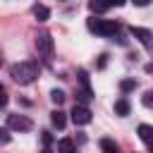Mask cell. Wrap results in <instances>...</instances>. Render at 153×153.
<instances>
[{"label":"cell","instance_id":"obj_1","mask_svg":"<svg viewBox=\"0 0 153 153\" xmlns=\"http://www.w3.org/2000/svg\"><path fill=\"white\" fill-rule=\"evenodd\" d=\"M10 76H12L17 84L26 86V84H31V81L38 76V62H33V60L17 62V65H12V67H10Z\"/></svg>","mask_w":153,"mask_h":153},{"label":"cell","instance_id":"obj_2","mask_svg":"<svg viewBox=\"0 0 153 153\" xmlns=\"http://www.w3.org/2000/svg\"><path fill=\"white\" fill-rule=\"evenodd\" d=\"M86 26L96 36H115L120 31V24L117 22H112V19H98V17H88L86 19Z\"/></svg>","mask_w":153,"mask_h":153},{"label":"cell","instance_id":"obj_3","mask_svg":"<svg viewBox=\"0 0 153 153\" xmlns=\"http://www.w3.org/2000/svg\"><path fill=\"white\" fill-rule=\"evenodd\" d=\"M7 127L14 129V131H31L33 129V122L24 115H7Z\"/></svg>","mask_w":153,"mask_h":153},{"label":"cell","instance_id":"obj_4","mask_svg":"<svg viewBox=\"0 0 153 153\" xmlns=\"http://www.w3.org/2000/svg\"><path fill=\"white\" fill-rule=\"evenodd\" d=\"M36 48H38V53H41L43 57H50V55H53V36H50L48 31H41V33L36 36Z\"/></svg>","mask_w":153,"mask_h":153},{"label":"cell","instance_id":"obj_5","mask_svg":"<svg viewBox=\"0 0 153 153\" xmlns=\"http://www.w3.org/2000/svg\"><path fill=\"white\" fill-rule=\"evenodd\" d=\"M91 117H93V115H91V110H88L84 103H76V105L72 108V122H74V124H88Z\"/></svg>","mask_w":153,"mask_h":153},{"label":"cell","instance_id":"obj_6","mask_svg":"<svg viewBox=\"0 0 153 153\" xmlns=\"http://www.w3.org/2000/svg\"><path fill=\"white\" fill-rule=\"evenodd\" d=\"M129 33L134 38H139L143 45H153V33L148 29H141V26H129Z\"/></svg>","mask_w":153,"mask_h":153},{"label":"cell","instance_id":"obj_7","mask_svg":"<svg viewBox=\"0 0 153 153\" xmlns=\"http://www.w3.org/2000/svg\"><path fill=\"white\" fill-rule=\"evenodd\" d=\"M50 122H53V127H57V129H65V124H67V117H65V112L60 110V105H57V110H53V112H50Z\"/></svg>","mask_w":153,"mask_h":153},{"label":"cell","instance_id":"obj_8","mask_svg":"<svg viewBox=\"0 0 153 153\" xmlns=\"http://www.w3.org/2000/svg\"><path fill=\"white\" fill-rule=\"evenodd\" d=\"M33 17H36L38 22H48V19H50V10H48L45 5H33Z\"/></svg>","mask_w":153,"mask_h":153},{"label":"cell","instance_id":"obj_9","mask_svg":"<svg viewBox=\"0 0 153 153\" xmlns=\"http://www.w3.org/2000/svg\"><path fill=\"white\" fill-rule=\"evenodd\" d=\"M88 10H91L93 14H103V12H108L110 7L105 5V0H88Z\"/></svg>","mask_w":153,"mask_h":153},{"label":"cell","instance_id":"obj_10","mask_svg":"<svg viewBox=\"0 0 153 153\" xmlns=\"http://www.w3.org/2000/svg\"><path fill=\"white\" fill-rule=\"evenodd\" d=\"M139 136H141V141H146V143H151L153 141V127L151 124H139Z\"/></svg>","mask_w":153,"mask_h":153},{"label":"cell","instance_id":"obj_11","mask_svg":"<svg viewBox=\"0 0 153 153\" xmlns=\"http://www.w3.org/2000/svg\"><path fill=\"white\" fill-rule=\"evenodd\" d=\"M115 115H120V117L129 115V100H127V98H120V100L115 103Z\"/></svg>","mask_w":153,"mask_h":153},{"label":"cell","instance_id":"obj_12","mask_svg":"<svg viewBox=\"0 0 153 153\" xmlns=\"http://www.w3.org/2000/svg\"><path fill=\"white\" fill-rule=\"evenodd\" d=\"M134 88H136V81H134V79H122V81H120V91H122V93H129V91H134Z\"/></svg>","mask_w":153,"mask_h":153},{"label":"cell","instance_id":"obj_13","mask_svg":"<svg viewBox=\"0 0 153 153\" xmlns=\"http://www.w3.org/2000/svg\"><path fill=\"white\" fill-rule=\"evenodd\" d=\"M65 98H67V96H65L60 88H53V91H50V100H53L55 105H62V103H65Z\"/></svg>","mask_w":153,"mask_h":153},{"label":"cell","instance_id":"obj_14","mask_svg":"<svg viewBox=\"0 0 153 153\" xmlns=\"http://www.w3.org/2000/svg\"><path fill=\"white\" fill-rule=\"evenodd\" d=\"M100 148L108 151V153H117V143L112 139H100Z\"/></svg>","mask_w":153,"mask_h":153},{"label":"cell","instance_id":"obj_15","mask_svg":"<svg viewBox=\"0 0 153 153\" xmlns=\"http://www.w3.org/2000/svg\"><path fill=\"white\" fill-rule=\"evenodd\" d=\"M76 148V143L72 141V139H62V141H57V151H74Z\"/></svg>","mask_w":153,"mask_h":153},{"label":"cell","instance_id":"obj_16","mask_svg":"<svg viewBox=\"0 0 153 153\" xmlns=\"http://www.w3.org/2000/svg\"><path fill=\"white\" fill-rule=\"evenodd\" d=\"M141 103H143L146 108H153V91H146V93L141 96Z\"/></svg>","mask_w":153,"mask_h":153},{"label":"cell","instance_id":"obj_17","mask_svg":"<svg viewBox=\"0 0 153 153\" xmlns=\"http://www.w3.org/2000/svg\"><path fill=\"white\" fill-rule=\"evenodd\" d=\"M7 100H10V98H7V91H5V86L0 84V108H5V105H7Z\"/></svg>","mask_w":153,"mask_h":153},{"label":"cell","instance_id":"obj_18","mask_svg":"<svg viewBox=\"0 0 153 153\" xmlns=\"http://www.w3.org/2000/svg\"><path fill=\"white\" fill-rule=\"evenodd\" d=\"M2 143H10V134H7L5 127H0V146H2Z\"/></svg>","mask_w":153,"mask_h":153},{"label":"cell","instance_id":"obj_19","mask_svg":"<svg viewBox=\"0 0 153 153\" xmlns=\"http://www.w3.org/2000/svg\"><path fill=\"white\" fill-rule=\"evenodd\" d=\"M124 2H127V0H105V5H108V7H122Z\"/></svg>","mask_w":153,"mask_h":153},{"label":"cell","instance_id":"obj_20","mask_svg":"<svg viewBox=\"0 0 153 153\" xmlns=\"http://www.w3.org/2000/svg\"><path fill=\"white\" fill-rule=\"evenodd\" d=\"M105 62H108V55H100V57H98V67L103 69V67H105Z\"/></svg>","mask_w":153,"mask_h":153},{"label":"cell","instance_id":"obj_21","mask_svg":"<svg viewBox=\"0 0 153 153\" xmlns=\"http://www.w3.org/2000/svg\"><path fill=\"white\" fill-rule=\"evenodd\" d=\"M148 2H151V0H134V5H136V7H146Z\"/></svg>","mask_w":153,"mask_h":153},{"label":"cell","instance_id":"obj_22","mask_svg":"<svg viewBox=\"0 0 153 153\" xmlns=\"http://www.w3.org/2000/svg\"><path fill=\"white\" fill-rule=\"evenodd\" d=\"M143 69H146V72H148V74H153V62H148V65H146V67H143Z\"/></svg>","mask_w":153,"mask_h":153},{"label":"cell","instance_id":"obj_23","mask_svg":"<svg viewBox=\"0 0 153 153\" xmlns=\"http://www.w3.org/2000/svg\"><path fill=\"white\" fill-rule=\"evenodd\" d=\"M0 65H2V57H0Z\"/></svg>","mask_w":153,"mask_h":153}]
</instances>
